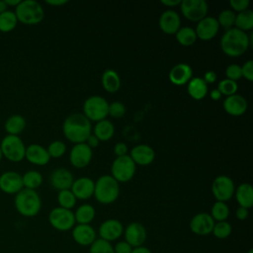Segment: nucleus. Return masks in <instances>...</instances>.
<instances>
[{"label": "nucleus", "mask_w": 253, "mask_h": 253, "mask_svg": "<svg viewBox=\"0 0 253 253\" xmlns=\"http://www.w3.org/2000/svg\"><path fill=\"white\" fill-rule=\"evenodd\" d=\"M252 45V34L248 36L236 28L228 29L224 32L220 40L221 50L230 57H238L245 53Z\"/></svg>", "instance_id": "1"}, {"label": "nucleus", "mask_w": 253, "mask_h": 253, "mask_svg": "<svg viewBox=\"0 0 253 253\" xmlns=\"http://www.w3.org/2000/svg\"><path fill=\"white\" fill-rule=\"evenodd\" d=\"M62 131L64 136L74 144L86 142L92 133L91 122L83 114H71L64 120Z\"/></svg>", "instance_id": "2"}, {"label": "nucleus", "mask_w": 253, "mask_h": 253, "mask_svg": "<svg viewBox=\"0 0 253 253\" xmlns=\"http://www.w3.org/2000/svg\"><path fill=\"white\" fill-rule=\"evenodd\" d=\"M14 205L16 211L25 217L36 216L42 209V200L36 190L23 188L15 195Z\"/></svg>", "instance_id": "3"}, {"label": "nucleus", "mask_w": 253, "mask_h": 253, "mask_svg": "<svg viewBox=\"0 0 253 253\" xmlns=\"http://www.w3.org/2000/svg\"><path fill=\"white\" fill-rule=\"evenodd\" d=\"M120 195V185L111 175H103L95 182L94 194L96 201L103 205L114 203Z\"/></svg>", "instance_id": "4"}, {"label": "nucleus", "mask_w": 253, "mask_h": 253, "mask_svg": "<svg viewBox=\"0 0 253 253\" xmlns=\"http://www.w3.org/2000/svg\"><path fill=\"white\" fill-rule=\"evenodd\" d=\"M14 12L18 22L29 26L40 24L44 17L42 6L36 0H21Z\"/></svg>", "instance_id": "5"}, {"label": "nucleus", "mask_w": 253, "mask_h": 253, "mask_svg": "<svg viewBox=\"0 0 253 253\" xmlns=\"http://www.w3.org/2000/svg\"><path fill=\"white\" fill-rule=\"evenodd\" d=\"M3 157L11 162H20L25 159L26 145L19 135L6 134L0 141Z\"/></svg>", "instance_id": "6"}, {"label": "nucleus", "mask_w": 253, "mask_h": 253, "mask_svg": "<svg viewBox=\"0 0 253 253\" xmlns=\"http://www.w3.org/2000/svg\"><path fill=\"white\" fill-rule=\"evenodd\" d=\"M109 103L99 95L88 97L83 104V115L91 122H99L105 120L108 116Z\"/></svg>", "instance_id": "7"}, {"label": "nucleus", "mask_w": 253, "mask_h": 253, "mask_svg": "<svg viewBox=\"0 0 253 253\" xmlns=\"http://www.w3.org/2000/svg\"><path fill=\"white\" fill-rule=\"evenodd\" d=\"M135 173V164L129 157L125 155L117 157L111 166V176L118 183H126L132 179Z\"/></svg>", "instance_id": "8"}, {"label": "nucleus", "mask_w": 253, "mask_h": 253, "mask_svg": "<svg viewBox=\"0 0 253 253\" xmlns=\"http://www.w3.org/2000/svg\"><path fill=\"white\" fill-rule=\"evenodd\" d=\"M48 222L54 229L58 231H68L75 225L74 212L60 207L53 208L48 213Z\"/></svg>", "instance_id": "9"}, {"label": "nucleus", "mask_w": 253, "mask_h": 253, "mask_svg": "<svg viewBox=\"0 0 253 253\" xmlns=\"http://www.w3.org/2000/svg\"><path fill=\"white\" fill-rule=\"evenodd\" d=\"M180 10L182 15L192 22H199L208 14L209 6L205 0H182Z\"/></svg>", "instance_id": "10"}, {"label": "nucleus", "mask_w": 253, "mask_h": 253, "mask_svg": "<svg viewBox=\"0 0 253 253\" xmlns=\"http://www.w3.org/2000/svg\"><path fill=\"white\" fill-rule=\"evenodd\" d=\"M235 186L231 178L225 175L217 176L211 184V193L217 202H227L234 195Z\"/></svg>", "instance_id": "11"}, {"label": "nucleus", "mask_w": 253, "mask_h": 253, "mask_svg": "<svg viewBox=\"0 0 253 253\" xmlns=\"http://www.w3.org/2000/svg\"><path fill=\"white\" fill-rule=\"evenodd\" d=\"M125 241H126L132 248L142 246L146 241L147 233L145 227L137 221H132L124 228Z\"/></svg>", "instance_id": "12"}, {"label": "nucleus", "mask_w": 253, "mask_h": 253, "mask_svg": "<svg viewBox=\"0 0 253 253\" xmlns=\"http://www.w3.org/2000/svg\"><path fill=\"white\" fill-rule=\"evenodd\" d=\"M214 223L215 221L212 219L210 213L199 212L191 218L189 226L194 234L205 236L211 233Z\"/></svg>", "instance_id": "13"}, {"label": "nucleus", "mask_w": 253, "mask_h": 253, "mask_svg": "<svg viewBox=\"0 0 253 253\" xmlns=\"http://www.w3.org/2000/svg\"><path fill=\"white\" fill-rule=\"evenodd\" d=\"M123 223L116 218H109L103 221L98 229L99 238L104 239L112 243V241L118 240L124 233Z\"/></svg>", "instance_id": "14"}, {"label": "nucleus", "mask_w": 253, "mask_h": 253, "mask_svg": "<svg viewBox=\"0 0 253 253\" xmlns=\"http://www.w3.org/2000/svg\"><path fill=\"white\" fill-rule=\"evenodd\" d=\"M92 148H90L85 142L74 144L69 153V161L75 168H85L88 166L92 159Z\"/></svg>", "instance_id": "15"}, {"label": "nucleus", "mask_w": 253, "mask_h": 253, "mask_svg": "<svg viewBox=\"0 0 253 253\" xmlns=\"http://www.w3.org/2000/svg\"><path fill=\"white\" fill-rule=\"evenodd\" d=\"M22 175L16 171H5L0 175V190L8 195H16L22 189Z\"/></svg>", "instance_id": "16"}, {"label": "nucleus", "mask_w": 253, "mask_h": 253, "mask_svg": "<svg viewBox=\"0 0 253 253\" xmlns=\"http://www.w3.org/2000/svg\"><path fill=\"white\" fill-rule=\"evenodd\" d=\"M219 25L215 18L211 16H206L202 20H200L195 29L197 39L201 41H211L212 40L218 33Z\"/></svg>", "instance_id": "17"}, {"label": "nucleus", "mask_w": 253, "mask_h": 253, "mask_svg": "<svg viewBox=\"0 0 253 253\" xmlns=\"http://www.w3.org/2000/svg\"><path fill=\"white\" fill-rule=\"evenodd\" d=\"M71 230L73 240L80 246H90L97 239V232L90 224H75Z\"/></svg>", "instance_id": "18"}, {"label": "nucleus", "mask_w": 253, "mask_h": 253, "mask_svg": "<svg viewBox=\"0 0 253 253\" xmlns=\"http://www.w3.org/2000/svg\"><path fill=\"white\" fill-rule=\"evenodd\" d=\"M159 27L166 35H175L181 28V19L174 10H166L159 17Z\"/></svg>", "instance_id": "19"}, {"label": "nucleus", "mask_w": 253, "mask_h": 253, "mask_svg": "<svg viewBox=\"0 0 253 253\" xmlns=\"http://www.w3.org/2000/svg\"><path fill=\"white\" fill-rule=\"evenodd\" d=\"M95 182L89 177H81L73 181L70 188L77 200H88L94 194Z\"/></svg>", "instance_id": "20"}, {"label": "nucleus", "mask_w": 253, "mask_h": 253, "mask_svg": "<svg viewBox=\"0 0 253 253\" xmlns=\"http://www.w3.org/2000/svg\"><path fill=\"white\" fill-rule=\"evenodd\" d=\"M25 158L30 163L39 165V166L46 165L50 160V157L48 155L46 148L38 143H32L26 146Z\"/></svg>", "instance_id": "21"}, {"label": "nucleus", "mask_w": 253, "mask_h": 253, "mask_svg": "<svg viewBox=\"0 0 253 253\" xmlns=\"http://www.w3.org/2000/svg\"><path fill=\"white\" fill-rule=\"evenodd\" d=\"M129 157L136 165L146 166L153 162L155 158V152L153 148L147 144H137L130 150Z\"/></svg>", "instance_id": "22"}, {"label": "nucleus", "mask_w": 253, "mask_h": 253, "mask_svg": "<svg viewBox=\"0 0 253 253\" xmlns=\"http://www.w3.org/2000/svg\"><path fill=\"white\" fill-rule=\"evenodd\" d=\"M168 77L172 84L182 86L192 79L193 69L187 63H178L170 69Z\"/></svg>", "instance_id": "23"}, {"label": "nucleus", "mask_w": 253, "mask_h": 253, "mask_svg": "<svg viewBox=\"0 0 253 253\" xmlns=\"http://www.w3.org/2000/svg\"><path fill=\"white\" fill-rule=\"evenodd\" d=\"M74 179L69 170L66 168H57L53 170L49 177V183L55 190H69Z\"/></svg>", "instance_id": "24"}, {"label": "nucleus", "mask_w": 253, "mask_h": 253, "mask_svg": "<svg viewBox=\"0 0 253 253\" xmlns=\"http://www.w3.org/2000/svg\"><path fill=\"white\" fill-rule=\"evenodd\" d=\"M247 100L239 94H233L231 96H227L223 101V109L224 111L234 117H238L243 115L247 110Z\"/></svg>", "instance_id": "25"}, {"label": "nucleus", "mask_w": 253, "mask_h": 253, "mask_svg": "<svg viewBox=\"0 0 253 253\" xmlns=\"http://www.w3.org/2000/svg\"><path fill=\"white\" fill-rule=\"evenodd\" d=\"M234 196L239 207L249 210L253 206V188L249 183L240 184L235 189Z\"/></svg>", "instance_id": "26"}, {"label": "nucleus", "mask_w": 253, "mask_h": 253, "mask_svg": "<svg viewBox=\"0 0 253 253\" xmlns=\"http://www.w3.org/2000/svg\"><path fill=\"white\" fill-rule=\"evenodd\" d=\"M187 91L194 100H202L208 94V84L202 77H192L187 83Z\"/></svg>", "instance_id": "27"}, {"label": "nucleus", "mask_w": 253, "mask_h": 253, "mask_svg": "<svg viewBox=\"0 0 253 253\" xmlns=\"http://www.w3.org/2000/svg\"><path fill=\"white\" fill-rule=\"evenodd\" d=\"M93 134L100 141H107L111 139L115 134V126L113 123L107 119L96 123L93 128Z\"/></svg>", "instance_id": "28"}, {"label": "nucleus", "mask_w": 253, "mask_h": 253, "mask_svg": "<svg viewBox=\"0 0 253 253\" xmlns=\"http://www.w3.org/2000/svg\"><path fill=\"white\" fill-rule=\"evenodd\" d=\"M26 125V119L22 115L15 114L7 118L4 124V128L7 134L19 135L25 129Z\"/></svg>", "instance_id": "29"}, {"label": "nucleus", "mask_w": 253, "mask_h": 253, "mask_svg": "<svg viewBox=\"0 0 253 253\" xmlns=\"http://www.w3.org/2000/svg\"><path fill=\"white\" fill-rule=\"evenodd\" d=\"M103 88L109 93L117 92L121 87V78L114 69H106L102 74Z\"/></svg>", "instance_id": "30"}, {"label": "nucleus", "mask_w": 253, "mask_h": 253, "mask_svg": "<svg viewBox=\"0 0 253 253\" xmlns=\"http://www.w3.org/2000/svg\"><path fill=\"white\" fill-rule=\"evenodd\" d=\"M95 208L90 204H83L79 206L74 212V218L77 224H90L95 218Z\"/></svg>", "instance_id": "31"}, {"label": "nucleus", "mask_w": 253, "mask_h": 253, "mask_svg": "<svg viewBox=\"0 0 253 253\" xmlns=\"http://www.w3.org/2000/svg\"><path fill=\"white\" fill-rule=\"evenodd\" d=\"M234 28L245 32L250 31L253 28V12L249 9L239 12L235 16V22H234Z\"/></svg>", "instance_id": "32"}, {"label": "nucleus", "mask_w": 253, "mask_h": 253, "mask_svg": "<svg viewBox=\"0 0 253 253\" xmlns=\"http://www.w3.org/2000/svg\"><path fill=\"white\" fill-rule=\"evenodd\" d=\"M42 175L37 170H29L22 175L23 186L26 189L36 190L42 184Z\"/></svg>", "instance_id": "33"}, {"label": "nucleus", "mask_w": 253, "mask_h": 253, "mask_svg": "<svg viewBox=\"0 0 253 253\" xmlns=\"http://www.w3.org/2000/svg\"><path fill=\"white\" fill-rule=\"evenodd\" d=\"M18 24L16 14L12 10H6L0 14V32L9 33L13 31Z\"/></svg>", "instance_id": "34"}, {"label": "nucleus", "mask_w": 253, "mask_h": 253, "mask_svg": "<svg viewBox=\"0 0 253 253\" xmlns=\"http://www.w3.org/2000/svg\"><path fill=\"white\" fill-rule=\"evenodd\" d=\"M177 42L183 46H190L197 41V35L193 28L182 27L175 34Z\"/></svg>", "instance_id": "35"}, {"label": "nucleus", "mask_w": 253, "mask_h": 253, "mask_svg": "<svg viewBox=\"0 0 253 253\" xmlns=\"http://www.w3.org/2000/svg\"><path fill=\"white\" fill-rule=\"evenodd\" d=\"M229 213H230V210H229V207L226 205V203L217 202V201L212 205L210 212L211 216L215 222L226 220L229 216Z\"/></svg>", "instance_id": "36"}, {"label": "nucleus", "mask_w": 253, "mask_h": 253, "mask_svg": "<svg viewBox=\"0 0 253 253\" xmlns=\"http://www.w3.org/2000/svg\"><path fill=\"white\" fill-rule=\"evenodd\" d=\"M77 199L71 192V190H62L58 191L57 194V203L60 208L66 209V210H71L74 208L76 205Z\"/></svg>", "instance_id": "37"}, {"label": "nucleus", "mask_w": 253, "mask_h": 253, "mask_svg": "<svg viewBox=\"0 0 253 253\" xmlns=\"http://www.w3.org/2000/svg\"><path fill=\"white\" fill-rule=\"evenodd\" d=\"M231 232H232V226L226 220L215 222L211 231L213 236L217 239H225L231 234Z\"/></svg>", "instance_id": "38"}, {"label": "nucleus", "mask_w": 253, "mask_h": 253, "mask_svg": "<svg viewBox=\"0 0 253 253\" xmlns=\"http://www.w3.org/2000/svg\"><path fill=\"white\" fill-rule=\"evenodd\" d=\"M89 247V253H115L113 244L101 238H97Z\"/></svg>", "instance_id": "39"}, {"label": "nucleus", "mask_w": 253, "mask_h": 253, "mask_svg": "<svg viewBox=\"0 0 253 253\" xmlns=\"http://www.w3.org/2000/svg\"><path fill=\"white\" fill-rule=\"evenodd\" d=\"M235 16L236 14L229 9L223 10L218 14V17L216 19L219 27H223L225 29H231L232 26H234L235 22Z\"/></svg>", "instance_id": "40"}, {"label": "nucleus", "mask_w": 253, "mask_h": 253, "mask_svg": "<svg viewBox=\"0 0 253 253\" xmlns=\"http://www.w3.org/2000/svg\"><path fill=\"white\" fill-rule=\"evenodd\" d=\"M237 89H238L237 82L229 79H223L219 81L217 85V90L220 92L221 95H225L226 97L236 94Z\"/></svg>", "instance_id": "41"}, {"label": "nucleus", "mask_w": 253, "mask_h": 253, "mask_svg": "<svg viewBox=\"0 0 253 253\" xmlns=\"http://www.w3.org/2000/svg\"><path fill=\"white\" fill-rule=\"evenodd\" d=\"M50 158H59L66 151V145L61 140H54L49 143L46 148Z\"/></svg>", "instance_id": "42"}, {"label": "nucleus", "mask_w": 253, "mask_h": 253, "mask_svg": "<svg viewBox=\"0 0 253 253\" xmlns=\"http://www.w3.org/2000/svg\"><path fill=\"white\" fill-rule=\"evenodd\" d=\"M126 107L125 105L120 101H114L111 104H109V110L108 115H110L114 119H121L126 114Z\"/></svg>", "instance_id": "43"}, {"label": "nucleus", "mask_w": 253, "mask_h": 253, "mask_svg": "<svg viewBox=\"0 0 253 253\" xmlns=\"http://www.w3.org/2000/svg\"><path fill=\"white\" fill-rule=\"evenodd\" d=\"M225 76H226V79L237 82V80H239L242 77L241 66L238 64L228 65L225 69Z\"/></svg>", "instance_id": "44"}, {"label": "nucleus", "mask_w": 253, "mask_h": 253, "mask_svg": "<svg viewBox=\"0 0 253 253\" xmlns=\"http://www.w3.org/2000/svg\"><path fill=\"white\" fill-rule=\"evenodd\" d=\"M241 73L242 77L247 79L248 81L253 80V60H247L242 66H241Z\"/></svg>", "instance_id": "45"}, {"label": "nucleus", "mask_w": 253, "mask_h": 253, "mask_svg": "<svg viewBox=\"0 0 253 253\" xmlns=\"http://www.w3.org/2000/svg\"><path fill=\"white\" fill-rule=\"evenodd\" d=\"M249 4H250L249 0H230L229 1V5L232 8L233 12L237 11L238 13L247 10L249 7Z\"/></svg>", "instance_id": "46"}, {"label": "nucleus", "mask_w": 253, "mask_h": 253, "mask_svg": "<svg viewBox=\"0 0 253 253\" xmlns=\"http://www.w3.org/2000/svg\"><path fill=\"white\" fill-rule=\"evenodd\" d=\"M114 246V252L115 253H131L132 247L125 240L118 241Z\"/></svg>", "instance_id": "47"}, {"label": "nucleus", "mask_w": 253, "mask_h": 253, "mask_svg": "<svg viewBox=\"0 0 253 253\" xmlns=\"http://www.w3.org/2000/svg\"><path fill=\"white\" fill-rule=\"evenodd\" d=\"M114 153L117 157L127 155V145L125 142H117L114 146Z\"/></svg>", "instance_id": "48"}, {"label": "nucleus", "mask_w": 253, "mask_h": 253, "mask_svg": "<svg viewBox=\"0 0 253 253\" xmlns=\"http://www.w3.org/2000/svg\"><path fill=\"white\" fill-rule=\"evenodd\" d=\"M249 215V211L248 209L242 208V207H238L235 211V216L237 219L239 220H245Z\"/></svg>", "instance_id": "49"}, {"label": "nucleus", "mask_w": 253, "mask_h": 253, "mask_svg": "<svg viewBox=\"0 0 253 253\" xmlns=\"http://www.w3.org/2000/svg\"><path fill=\"white\" fill-rule=\"evenodd\" d=\"M203 79H204V81H205L207 84H211V83H213V82L216 81L217 75H216V73H215L214 71L209 70V71H207V72L205 73Z\"/></svg>", "instance_id": "50"}, {"label": "nucleus", "mask_w": 253, "mask_h": 253, "mask_svg": "<svg viewBox=\"0 0 253 253\" xmlns=\"http://www.w3.org/2000/svg\"><path fill=\"white\" fill-rule=\"evenodd\" d=\"M99 142H100V140L93 134V133H91L90 135H89V137L87 138V140H86V144L90 147V148H93V147H97L98 145H99Z\"/></svg>", "instance_id": "51"}, {"label": "nucleus", "mask_w": 253, "mask_h": 253, "mask_svg": "<svg viewBox=\"0 0 253 253\" xmlns=\"http://www.w3.org/2000/svg\"><path fill=\"white\" fill-rule=\"evenodd\" d=\"M182 0H162L161 3L166 7H175L181 4Z\"/></svg>", "instance_id": "52"}, {"label": "nucleus", "mask_w": 253, "mask_h": 253, "mask_svg": "<svg viewBox=\"0 0 253 253\" xmlns=\"http://www.w3.org/2000/svg\"><path fill=\"white\" fill-rule=\"evenodd\" d=\"M131 253H152L151 250L149 248H147L146 246L142 245V246H139V247H135L132 249V252Z\"/></svg>", "instance_id": "53"}, {"label": "nucleus", "mask_w": 253, "mask_h": 253, "mask_svg": "<svg viewBox=\"0 0 253 253\" xmlns=\"http://www.w3.org/2000/svg\"><path fill=\"white\" fill-rule=\"evenodd\" d=\"M45 3L51 6H61L68 3V1L67 0H46Z\"/></svg>", "instance_id": "54"}, {"label": "nucleus", "mask_w": 253, "mask_h": 253, "mask_svg": "<svg viewBox=\"0 0 253 253\" xmlns=\"http://www.w3.org/2000/svg\"><path fill=\"white\" fill-rule=\"evenodd\" d=\"M210 97H211V99L213 100V101H218V100L221 98V94H220V92H219L217 89H213V90L211 91Z\"/></svg>", "instance_id": "55"}, {"label": "nucleus", "mask_w": 253, "mask_h": 253, "mask_svg": "<svg viewBox=\"0 0 253 253\" xmlns=\"http://www.w3.org/2000/svg\"><path fill=\"white\" fill-rule=\"evenodd\" d=\"M20 2H21V0H5V3H6V5H7L8 7H9V6L16 7Z\"/></svg>", "instance_id": "56"}, {"label": "nucleus", "mask_w": 253, "mask_h": 253, "mask_svg": "<svg viewBox=\"0 0 253 253\" xmlns=\"http://www.w3.org/2000/svg\"><path fill=\"white\" fill-rule=\"evenodd\" d=\"M6 10H8V6L6 5L5 0H0V14Z\"/></svg>", "instance_id": "57"}, {"label": "nucleus", "mask_w": 253, "mask_h": 253, "mask_svg": "<svg viewBox=\"0 0 253 253\" xmlns=\"http://www.w3.org/2000/svg\"><path fill=\"white\" fill-rule=\"evenodd\" d=\"M2 158H3V155H2V152H1V148H0V161L2 160Z\"/></svg>", "instance_id": "58"}, {"label": "nucleus", "mask_w": 253, "mask_h": 253, "mask_svg": "<svg viewBox=\"0 0 253 253\" xmlns=\"http://www.w3.org/2000/svg\"><path fill=\"white\" fill-rule=\"evenodd\" d=\"M247 253H253V250H252V249H249V250H248V252H247Z\"/></svg>", "instance_id": "59"}]
</instances>
